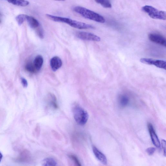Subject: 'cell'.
<instances>
[{
    "label": "cell",
    "mask_w": 166,
    "mask_h": 166,
    "mask_svg": "<svg viewBox=\"0 0 166 166\" xmlns=\"http://www.w3.org/2000/svg\"><path fill=\"white\" fill-rule=\"evenodd\" d=\"M47 17L50 20L56 22L66 23L70 26L79 29H93L95 27L90 25L70 19L55 16L49 14H46Z\"/></svg>",
    "instance_id": "obj_1"
},
{
    "label": "cell",
    "mask_w": 166,
    "mask_h": 166,
    "mask_svg": "<svg viewBox=\"0 0 166 166\" xmlns=\"http://www.w3.org/2000/svg\"><path fill=\"white\" fill-rule=\"evenodd\" d=\"M74 11L86 19L100 23H104L105 22V19L103 16L84 7L76 6L74 8Z\"/></svg>",
    "instance_id": "obj_2"
},
{
    "label": "cell",
    "mask_w": 166,
    "mask_h": 166,
    "mask_svg": "<svg viewBox=\"0 0 166 166\" xmlns=\"http://www.w3.org/2000/svg\"><path fill=\"white\" fill-rule=\"evenodd\" d=\"M74 118L77 124L81 126L85 125L89 119V114L83 107L76 105L73 108Z\"/></svg>",
    "instance_id": "obj_3"
},
{
    "label": "cell",
    "mask_w": 166,
    "mask_h": 166,
    "mask_svg": "<svg viewBox=\"0 0 166 166\" xmlns=\"http://www.w3.org/2000/svg\"><path fill=\"white\" fill-rule=\"evenodd\" d=\"M142 10L153 19L163 20H166V12L158 10L152 6L149 5L144 6L142 7Z\"/></svg>",
    "instance_id": "obj_4"
},
{
    "label": "cell",
    "mask_w": 166,
    "mask_h": 166,
    "mask_svg": "<svg viewBox=\"0 0 166 166\" xmlns=\"http://www.w3.org/2000/svg\"><path fill=\"white\" fill-rule=\"evenodd\" d=\"M76 35L78 38L83 40L96 42H99L101 40V38L98 36L89 33L79 32L77 33Z\"/></svg>",
    "instance_id": "obj_5"
},
{
    "label": "cell",
    "mask_w": 166,
    "mask_h": 166,
    "mask_svg": "<svg viewBox=\"0 0 166 166\" xmlns=\"http://www.w3.org/2000/svg\"><path fill=\"white\" fill-rule=\"evenodd\" d=\"M140 61L144 64L154 65L158 68L166 70V62L164 61L146 58H142Z\"/></svg>",
    "instance_id": "obj_6"
},
{
    "label": "cell",
    "mask_w": 166,
    "mask_h": 166,
    "mask_svg": "<svg viewBox=\"0 0 166 166\" xmlns=\"http://www.w3.org/2000/svg\"><path fill=\"white\" fill-rule=\"evenodd\" d=\"M148 38L150 41L156 44L166 47V39L163 35L156 33H151L149 35Z\"/></svg>",
    "instance_id": "obj_7"
},
{
    "label": "cell",
    "mask_w": 166,
    "mask_h": 166,
    "mask_svg": "<svg viewBox=\"0 0 166 166\" xmlns=\"http://www.w3.org/2000/svg\"><path fill=\"white\" fill-rule=\"evenodd\" d=\"M148 128L151 141L153 143L156 147L159 148L160 146V142L155 132L153 125L150 123H149Z\"/></svg>",
    "instance_id": "obj_8"
},
{
    "label": "cell",
    "mask_w": 166,
    "mask_h": 166,
    "mask_svg": "<svg viewBox=\"0 0 166 166\" xmlns=\"http://www.w3.org/2000/svg\"><path fill=\"white\" fill-rule=\"evenodd\" d=\"M62 61L60 58L55 56L52 58L50 61V65L52 70L56 71L62 65Z\"/></svg>",
    "instance_id": "obj_9"
},
{
    "label": "cell",
    "mask_w": 166,
    "mask_h": 166,
    "mask_svg": "<svg viewBox=\"0 0 166 166\" xmlns=\"http://www.w3.org/2000/svg\"><path fill=\"white\" fill-rule=\"evenodd\" d=\"M92 150L94 154L97 159L103 164L106 165L107 162V158L105 155L95 146H93Z\"/></svg>",
    "instance_id": "obj_10"
},
{
    "label": "cell",
    "mask_w": 166,
    "mask_h": 166,
    "mask_svg": "<svg viewBox=\"0 0 166 166\" xmlns=\"http://www.w3.org/2000/svg\"><path fill=\"white\" fill-rule=\"evenodd\" d=\"M26 20L29 25L32 29L38 28L40 25L38 21L34 17L26 15Z\"/></svg>",
    "instance_id": "obj_11"
},
{
    "label": "cell",
    "mask_w": 166,
    "mask_h": 166,
    "mask_svg": "<svg viewBox=\"0 0 166 166\" xmlns=\"http://www.w3.org/2000/svg\"><path fill=\"white\" fill-rule=\"evenodd\" d=\"M43 62H44V59L41 55H38L35 57L33 63L37 71L41 69Z\"/></svg>",
    "instance_id": "obj_12"
},
{
    "label": "cell",
    "mask_w": 166,
    "mask_h": 166,
    "mask_svg": "<svg viewBox=\"0 0 166 166\" xmlns=\"http://www.w3.org/2000/svg\"><path fill=\"white\" fill-rule=\"evenodd\" d=\"M129 97L125 95H122L119 96V102L120 106L122 107H125L129 104Z\"/></svg>",
    "instance_id": "obj_13"
},
{
    "label": "cell",
    "mask_w": 166,
    "mask_h": 166,
    "mask_svg": "<svg viewBox=\"0 0 166 166\" xmlns=\"http://www.w3.org/2000/svg\"><path fill=\"white\" fill-rule=\"evenodd\" d=\"M8 2L12 4L21 7H25L29 4V2L25 1L12 0V1H8Z\"/></svg>",
    "instance_id": "obj_14"
},
{
    "label": "cell",
    "mask_w": 166,
    "mask_h": 166,
    "mask_svg": "<svg viewBox=\"0 0 166 166\" xmlns=\"http://www.w3.org/2000/svg\"><path fill=\"white\" fill-rule=\"evenodd\" d=\"M43 166H57L56 161L52 158L45 159L43 161Z\"/></svg>",
    "instance_id": "obj_15"
},
{
    "label": "cell",
    "mask_w": 166,
    "mask_h": 166,
    "mask_svg": "<svg viewBox=\"0 0 166 166\" xmlns=\"http://www.w3.org/2000/svg\"><path fill=\"white\" fill-rule=\"evenodd\" d=\"M26 70L31 73H34L37 71L36 70L33 63L31 62H28L25 66Z\"/></svg>",
    "instance_id": "obj_16"
},
{
    "label": "cell",
    "mask_w": 166,
    "mask_h": 166,
    "mask_svg": "<svg viewBox=\"0 0 166 166\" xmlns=\"http://www.w3.org/2000/svg\"><path fill=\"white\" fill-rule=\"evenodd\" d=\"M95 2L104 8H111L112 7V4L109 1H105V0H97Z\"/></svg>",
    "instance_id": "obj_17"
},
{
    "label": "cell",
    "mask_w": 166,
    "mask_h": 166,
    "mask_svg": "<svg viewBox=\"0 0 166 166\" xmlns=\"http://www.w3.org/2000/svg\"><path fill=\"white\" fill-rule=\"evenodd\" d=\"M26 16L25 14H20L16 17V19L19 25H21L24 23L26 20Z\"/></svg>",
    "instance_id": "obj_18"
},
{
    "label": "cell",
    "mask_w": 166,
    "mask_h": 166,
    "mask_svg": "<svg viewBox=\"0 0 166 166\" xmlns=\"http://www.w3.org/2000/svg\"><path fill=\"white\" fill-rule=\"evenodd\" d=\"M69 157L74 162L76 166H82L77 157L74 155H70Z\"/></svg>",
    "instance_id": "obj_19"
},
{
    "label": "cell",
    "mask_w": 166,
    "mask_h": 166,
    "mask_svg": "<svg viewBox=\"0 0 166 166\" xmlns=\"http://www.w3.org/2000/svg\"><path fill=\"white\" fill-rule=\"evenodd\" d=\"M28 153L26 152V151L22 153L18 158L19 161H26L29 157Z\"/></svg>",
    "instance_id": "obj_20"
},
{
    "label": "cell",
    "mask_w": 166,
    "mask_h": 166,
    "mask_svg": "<svg viewBox=\"0 0 166 166\" xmlns=\"http://www.w3.org/2000/svg\"><path fill=\"white\" fill-rule=\"evenodd\" d=\"M50 96H51V100H50L51 101H50V104L53 107L56 109L58 108L56 98L55 96L53 95H51Z\"/></svg>",
    "instance_id": "obj_21"
},
{
    "label": "cell",
    "mask_w": 166,
    "mask_h": 166,
    "mask_svg": "<svg viewBox=\"0 0 166 166\" xmlns=\"http://www.w3.org/2000/svg\"><path fill=\"white\" fill-rule=\"evenodd\" d=\"M37 34L40 38L41 39L44 38V32L43 31L42 28H38L37 30Z\"/></svg>",
    "instance_id": "obj_22"
},
{
    "label": "cell",
    "mask_w": 166,
    "mask_h": 166,
    "mask_svg": "<svg viewBox=\"0 0 166 166\" xmlns=\"http://www.w3.org/2000/svg\"><path fill=\"white\" fill-rule=\"evenodd\" d=\"M155 148L154 147H150L146 150L147 153L150 155H152L155 152Z\"/></svg>",
    "instance_id": "obj_23"
},
{
    "label": "cell",
    "mask_w": 166,
    "mask_h": 166,
    "mask_svg": "<svg viewBox=\"0 0 166 166\" xmlns=\"http://www.w3.org/2000/svg\"><path fill=\"white\" fill-rule=\"evenodd\" d=\"M162 146L164 151V155L165 156L166 143L165 140H164L162 141Z\"/></svg>",
    "instance_id": "obj_24"
},
{
    "label": "cell",
    "mask_w": 166,
    "mask_h": 166,
    "mask_svg": "<svg viewBox=\"0 0 166 166\" xmlns=\"http://www.w3.org/2000/svg\"><path fill=\"white\" fill-rule=\"evenodd\" d=\"M22 82L24 86L26 87L27 86L28 84L27 82L25 79L24 78L22 79Z\"/></svg>",
    "instance_id": "obj_25"
},
{
    "label": "cell",
    "mask_w": 166,
    "mask_h": 166,
    "mask_svg": "<svg viewBox=\"0 0 166 166\" xmlns=\"http://www.w3.org/2000/svg\"><path fill=\"white\" fill-rule=\"evenodd\" d=\"M3 155L1 152H0V163H1Z\"/></svg>",
    "instance_id": "obj_26"
},
{
    "label": "cell",
    "mask_w": 166,
    "mask_h": 166,
    "mask_svg": "<svg viewBox=\"0 0 166 166\" xmlns=\"http://www.w3.org/2000/svg\"><path fill=\"white\" fill-rule=\"evenodd\" d=\"M2 23V20L1 17V14H0V24Z\"/></svg>",
    "instance_id": "obj_27"
}]
</instances>
